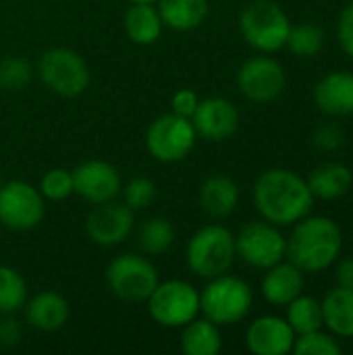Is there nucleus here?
Segmentation results:
<instances>
[{"label":"nucleus","mask_w":353,"mask_h":355,"mask_svg":"<svg viewBox=\"0 0 353 355\" xmlns=\"http://www.w3.org/2000/svg\"><path fill=\"white\" fill-rule=\"evenodd\" d=\"M254 304V291L250 283L229 272L208 279V285L200 293V314L218 327H231L241 322Z\"/></svg>","instance_id":"nucleus-3"},{"label":"nucleus","mask_w":353,"mask_h":355,"mask_svg":"<svg viewBox=\"0 0 353 355\" xmlns=\"http://www.w3.org/2000/svg\"><path fill=\"white\" fill-rule=\"evenodd\" d=\"M239 204V185L227 175H212L200 187V208L214 220L227 218Z\"/></svg>","instance_id":"nucleus-20"},{"label":"nucleus","mask_w":353,"mask_h":355,"mask_svg":"<svg viewBox=\"0 0 353 355\" xmlns=\"http://www.w3.org/2000/svg\"><path fill=\"white\" fill-rule=\"evenodd\" d=\"M306 181L314 200H339L352 189L353 173L347 164L325 162L316 166Z\"/></svg>","instance_id":"nucleus-22"},{"label":"nucleus","mask_w":353,"mask_h":355,"mask_svg":"<svg viewBox=\"0 0 353 355\" xmlns=\"http://www.w3.org/2000/svg\"><path fill=\"white\" fill-rule=\"evenodd\" d=\"M287 48L300 58L318 56L325 48V31L316 23H300L291 25Z\"/></svg>","instance_id":"nucleus-29"},{"label":"nucleus","mask_w":353,"mask_h":355,"mask_svg":"<svg viewBox=\"0 0 353 355\" xmlns=\"http://www.w3.org/2000/svg\"><path fill=\"white\" fill-rule=\"evenodd\" d=\"M287 237L277 225L266 220H256L246 225L235 235V252L248 266L266 270L281 260H285Z\"/></svg>","instance_id":"nucleus-10"},{"label":"nucleus","mask_w":353,"mask_h":355,"mask_svg":"<svg viewBox=\"0 0 353 355\" xmlns=\"http://www.w3.org/2000/svg\"><path fill=\"white\" fill-rule=\"evenodd\" d=\"M179 347L185 355H216L223 349L221 327L198 316L183 327Z\"/></svg>","instance_id":"nucleus-25"},{"label":"nucleus","mask_w":353,"mask_h":355,"mask_svg":"<svg viewBox=\"0 0 353 355\" xmlns=\"http://www.w3.org/2000/svg\"><path fill=\"white\" fill-rule=\"evenodd\" d=\"M198 139L191 119L166 112L154 119L146 131V150L158 162H181L189 156Z\"/></svg>","instance_id":"nucleus-9"},{"label":"nucleus","mask_w":353,"mask_h":355,"mask_svg":"<svg viewBox=\"0 0 353 355\" xmlns=\"http://www.w3.org/2000/svg\"><path fill=\"white\" fill-rule=\"evenodd\" d=\"M73 187L79 198L89 204L112 202L121 196L123 181L114 164L106 160H85L73 171Z\"/></svg>","instance_id":"nucleus-14"},{"label":"nucleus","mask_w":353,"mask_h":355,"mask_svg":"<svg viewBox=\"0 0 353 355\" xmlns=\"http://www.w3.org/2000/svg\"><path fill=\"white\" fill-rule=\"evenodd\" d=\"M106 283L121 302L144 304L160 281L152 260L139 254H121L108 264Z\"/></svg>","instance_id":"nucleus-7"},{"label":"nucleus","mask_w":353,"mask_h":355,"mask_svg":"<svg viewBox=\"0 0 353 355\" xmlns=\"http://www.w3.org/2000/svg\"><path fill=\"white\" fill-rule=\"evenodd\" d=\"M260 291L268 304L285 308L304 293V272L289 260H281L279 264L266 268Z\"/></svg>","instance_id":"nucleus-19"},{"label":"nucleus","mask_w":353,"mask_h":355,"mask_svg":"<svg viewBox=\"0 0 353 355\" xmlns=\"http://www.w3.org/2000/svg\"><path fill=\"white\" fill-rule=\"evenodd\" d=\"M335 285L353 289V258H343L335 268Z\"/></svg>","instance_id":"nucleus-38"},{"label":"nucleus","mask_w":353,"mask_h":355,"mask_svg":"<svg viewBox=\"0 0 353 355\" xmlns=\"http://www.w3.org/2000/svg\"><path fill=\"white\" fill-rule=\"evenodd\" d=\"M191 123L198 137L208 141H225L239 129V110L227 98H204L191 114Z\"/></svg>","instance_id":"nucleus-15"},{"label":"nucleus","mask_w":353,"mask_h":355,"mask_svg":"<svg viewBox=\"0 0 353 355\" xmlns=\"http://www.w3.org/2000/svg\"><path fill=\"white\" fill-rule=\"evenodd\" d=\"M198 104H200V96L193 89L183 87V89H177L173 94V98H171V108H173L171 112L191 119V114L196 112Z\"/></svg>","instance_id":"nucleus-36"},{"label":"nucleus","mask_w":353,"mask_h":355,"mask_svg":"<svg viewBox=\"0 0 353 355\" xmlns=\"http://www.w3.org/2000/svg\"><path fill=\"white\" fill-rule=\"evenodd\" d=\"M312 144L320 152H337L345 146V131L335 123H325L314 131Z\"/></svg>","instance_id":"nucleus-34"},{"label":"nucleus","mask_w":353,"mask_h":355,"mask_svg":"<svg viewBox=\"0 0 353 355\" xmlns=\"http://www.w3.org/2000/svg\"><path fill=\"white\" fill-rule=\"evenodd\" d=\"M46 214L44 196L27 181L0 185V225L10 231H31Z\"/></svg>","instance_id":"nucleus-11"},{"label":"nucleus","mask_w":353,"mask_h":355,"mask_svg":"<svg viewBox=\"0 0 353 355\" xmlns=\"http://www.w3.org/2000/svg\"><path fill=\"white\" fill-rule=\"evenodd\" d=\"M293 352L298 355H339L341 345L335 335L320 331H312L306 335H298L293 343Z\"/></svg>","instance_id":"nucleus-31"},{"label":"nucleus","mask_w":353,"mask_h":355,"mask_svg":"<svg viewBox=\"0 0 353 355\" xmlns=\"http://www.w3.org/2000/svg\"><path fill=\"white\" fill-rule=\"evenodd\" d=\"M135 229V216L133 210L125 204H119L117 200L96 204V208L87 214L85 220V233L87 237L102 248H112L129 239V235Z\"/></svg>","instance_id":"nucleus-13"},{"label":"nucleus","mask_w":353,"mask_h":355,"mask_svg":"<svg viewBox=\"0 0 353 355\" xmlns=\"http://www.w3.org/2000/svg\"><path fill=\"white\" fill-rule=\"evenodd\" d=\"M314 102L329 116L353 114V73L333 71L325 75L314 87Z\"/></svg>","instance_id":"nucleus-17"},{"label":"nucleus","mask_w":353,"mask_h":355,"mask_svg":"<svg viewBox=\"0 0 353 355\" xmlns=\"http://www.w3.org/2000/svg\"><path fill=\"white\" fill-rule=\"evenodd\" d=\"M254 206L262 220L291 227L312 212L314 196L308 181L289 168H268L254 183Z\"/></svg>","instance_id":"nucleus-1"},{"label":"nucleus","mask_w":353,"mask_h":355,"mask_svg":"<svg viewBox=\"0 0 353 355\" xmlns=\"http://www.w3.org/2000/svg\"><path fill=\"white\" fill-rule=\"evenodd\" d=\"M121 193H123V204L129 206L133 212H139V210H146L148 206L154 204L158 189H156V183L152 179L135 177L121 189Z\"/></svg>","instance_id":"nucleus-33"},{"label":"nucleus","mask_w":353,"mask_h":355,"mask_svg":"<svg viewBox=\"0 0 353 355\" xmlns=\"http://www.w3.org/2000/svg\"><path fill=\"white\" fill-rule=\"evenodd\" d=\"M164 23L156 4L135 2L125 12V33L137 46H152L162 35Z\"/></svg>","instance_id":"nucleus-21"},{"label":"nucleus","mask_w":353,"mask_h":355,"mask_svg":"<svg viewBox=\"0 0 353 355\" xmlns=\"http://www.w3.org/2000/svg\"><path fill=\"white\" fill-rule=\"evenodd\" d=\"M23 310H25V320L42 333H54L62 329L71 316L69 302L56 291L35 293L31 300L25 302Z\"/></svg>","instance_id":"nucleus-18"},{"label":"nucleus","mask_w":353,"mask_h":355,"mask_svg":"<svg viewBox=\"0 0 353 355\" xmlns=\"http://www.w3.org/2000/svg\"><path fill=\"white\" fill-rule=\"evenodd\" d=\"M27 302V283L19 270L0 264V316L17 314Z\"/></svg>","instance_id":"nucleus-28"},{"label":"nucleus","mask_w":353,"mask_h":355,"mask_svg":"<svg viewBox=\"0 0 353 355\" xmlns=\"http://www.w3.org/2000/svg\"><path fill=\"white\" fill-rule=\"evenodd\" d=\"M40 193L50 202H62L71 198L75 193L73 173L67 168H50L40 181Z\"/></svg>","instance_id":"nucleus-32"},{"label":"nucleus","mask_w":353,"mask_h":355,"mask_svg":"<svg viewBox=\"0 0 353 355\" xmlns=\"http://www.w3.org/2000/svg\"><path fill=\"white\" fill-rule=\"evenodd\" d=\"M185 258L196 277L214 279L225 275L237 258L235 235L223 225H206L191 235Z\"/></svg>","instance_id":"nucleus-5"},{"label":"nucleus","mask_w":353,"mask_h":355,"mask_svg":"<svg viewBox=\"0 0 353 355\" xmlns=\"http://www.w3.org/2000/svg\"><path fill=\"white\" fill-rule=\"evenodd\" d=\"M320 304L327 331L335 337L353 339V289L335 285Z\"/></svg>","instance_id":"nucleus-23"},{"label":"nucleus","mask_w":353,"mask_h":355,"mask_svg":"<svg viewBox=\"0 0 353 355\" xmlns=\"http://www.w3.org/2000/svg\"><path fill=\"white\" fill-rule=\"evenodd\" d=\"M156 6L164 27L175 31L198 29L208 17V0H158Z\"/></svg>","instance_id":"nucleus-24"},{"label":"nucleus","mask_w":353,"mask_h":355,"mask_svg":"<svg viewBox=\"0 0 353 355\" xmlns=\"http://www.w3.org/2000/svg\"><path fill=\"white\" fill-rule=\"evenodd\" d=\"M352 235H353V231H352Z\"/></svg>","instance_id":"nucleus-41"},{"label":"nucleus","mask_w":353,"mask_h":355,"mask_svg":"<svg viewBox=\"0 0 353 355\" xmlns=\"http://www.w3.org/2000/svg\"><path fill=\"white\" fill-rule=\"evenodd\" d=\"M23 339V329L15 314H4L0 318V347H17Z\"/></svg>","instance_id":"nucleus-37"},{"label":"nucleus","mask_w":353,"mask_h":355,"mask_svg":"<svg viewBox=\"0 0 353 355\" xmlns=\"http://www.w3.org/2000/svg\"><path fill=\"white\" fill-rule=\"evenodd\" d=\"M337 40L341 50L353 58V0H350V4L339 12L337 19Z\"/></svg>","instance_id":"nucleus-35"},{"label":"nucleus","mask_w":353,"mask_h":355,"mask_svg":"<svg viewBox=\"0 0 353 355\" xmlns=\"http://www.w3.org/2000/svg\"><path fill=\"white\" fill-rule=\"evenodd\" d=\"M175 243V227L162 216L144 220L137 227V245L146 256H160Z\"/></svg>","instance_id":"nucleus-27"},{"label":"nucleus","mask_w":353,"mask_h":355,"mask_svg":"<svg viewBox=\"0 0 353 355\" xmlns=\"http://www.w3.org/2000/svg\"><path fill=\"white\" fill-rule=\"evenodd\" d=\"M146 304L152 320L166 329H183L200 316V291L179 279L158 283Z\"/></svg>","instance_id":"nucleus-8"},{"label":"nucleus","mask_w":353,"mask_h":355,"mask_svg":"<svg viewBox=\"0 0 353 355\" xmlns=\"http://www.w3.org/2000/svg\"><path fill=\"white\" fill-rule=\"evenodd\" d=\"M0 185H2V183H0Z\"/></svg>","instance_id":"nucleus-42"},{"label":"nucleus","mask_w":353,"mask_h":355,"mask_svg":"<svg viewBox=\"0 0 353 355\" xmlns=\"http://www.w3.org/2000/svg\"><path fill=\"white\" fill-rule=\"evenodd\" d=\"M33 79V67L23 56H6L0 58V89L19 92L29 85Z\"/></svg>","instance_id":"nucleus-30"},{"label":"nucleus","mask_w":353,"mask_h":355,"mask_svg":"<svg viewBox=\"0 0 353 355\" xmlns=\"http://www.w3.org/2000/svg\"><path fill=\"white\" fill-rule=\"evenodd\" d=\"M295 333L281 316H260L246 331V347L256 355H285L293 352Z\"/></svg>","instance_id":"nucleus-16"},{"label":"nucleus","mask_w":353,"mask_h":355,"mask_svg":"<svg viewBox=\"0 0 353 355\" xmlns=\"http://www.w3.org/2000/svg\"><path fill=\"white\" fill-rule=\"evenodd\" d=\"M239 31L254 50L273 54L287 46L291 21L275 0H252L239 15Z\"/></svg>","instance_id":"nucleus-4"},{"label":"nucleus","mask_w":353,"mask_h":355,"mask_svg":"<svg viewBox=\"0 0 353 355\" xmlns=\"http://www.w3.org/2000/svg\"><path fill=\"white\" fill-rule=\"evenodd\" d=\"M287 85V73L283 64L270 56L248 58L237 71V87L250 102L268 104L275 102Z\"/></svg>","instance_id":"nucleus-12"},{"label":"nucleus","mask_w":353,"mask_h":355,"mask_svg":"<svg viewBox=\"0 0 353 355\" xmlns=\"http://www.w3.org/2000/svg\"><path fill=\"white\" fill-rule=\"evenodd\" d=\"M0 229H2V225H0Z\"/></svg>","instance_id":"nucleus-40"},{"label":"nucleus","mask_w":353,"mask_h":355,"mask_svg":"<svg viewBox=\"0 0 353 355\" xmlns=\"http://www.w3.org/2000/svg\"><path fill=\"white\" fill-rule=\"evenodd\" d=\"M37 75L50 92L62 98H77L89 85V67L83 56L62 46L50 48L40 56Z\"/></svg>","instance_id":"nucleus-6"},{"label":"nucleus","mask_w":353,"mask_h":355,"mask_svg":"<svg viewBox=\"0 0 353 355\" xmlns=\"http://www.w3.org/2000/svg\"><path fill=\"white\" fill-rule=\"evenodd\" d=\"M343 250V233L329 216H304L287 237L285 258L304 275H318L333 266Z\"/></svg>","instance_id":"nucleus-2"},{"label":"nucleus","mask_w":353,"mask_h":355,"mask_svg":"<svg viewBox=\"0 0 353 355\" xmlns=\"http://www.w3.org/2000/svg\"><path fill=\"white\" fill-rule=\"evenodd\" d=\"M129 4H135V2H150V4H156L158 0H127Z\"/></svg>","instance_id":"nucleus-39"},{"label":"nucleus","mask_w":353,"mask_h":355,"mask_svg":"<svg viewBox=\"0 0 353 355\" xmlns=\"http://www.w3.org/2000/svg\"><path fill=\"white\" fill-rule=\"evenodd\" d=\"M285 308H287L285 320L289 322V327L295 333V337L325 329V316H322V304H320V300L302 293L291 304H287Z\"/></svg>","instance_id":"nucleus-26"}]
</instances>
